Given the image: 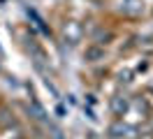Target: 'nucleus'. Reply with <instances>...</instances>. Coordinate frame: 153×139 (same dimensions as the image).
Instances as JSON below:
<instances>
[{"mask_svg": "<svg viewBox=\"0 0 153 139\" xmlns=\"http://www.w3.org/2000/svg\"><path fill=\"white\" fill-rule=\"evenodd\" d=\"M28 111H30V114H33L37 120H47V111L42 109V104H37V102H33V104L28 107Z\"/></svg>", "mask_w": 153, "mask_h": 139, "instance_id": "nucleus-5", "label": "nucleus"}, {"mask_svg": "<svg viewBox=\"0 0 153 139\" xmlns=\"http://www.w3.org/2000/svg\"><path fill=\"white\" fill-rule=\"evenodd\" d=\"M105 58V49H97V46H91L86 51V60H91V63H95V60H102Z\"/></svg>", "mask_w": 153, "mask_h": 139, "instance_id": "nucleus-4", "label": "nucleus"}, {"mask_svg": "<svg viewBox=\"0 0 153 139\" xmlns=\"http://www.w3.org/2000/svg\"><path fill=\"white\" fill-rule=\"evenodd\" d=\"M111 109H114L116 116H123L125 111H128V100H123V97H114V102H111Z\"/></svg>", "mask_w": 153, "mask_h": 139, "instance_id": "nucleus-3", "label": "nucleus"}, {"mask_svg": "<svg viewBox=\"0 0 153 139\" xmlns=\"http://www.w3.org/2000/svg\"><path fill=\"white\" fill-rule=\"evenodd\" d=\"M63 37H65V42H70V44L81 42V26L76 21H67L65 26H63Z\"/></svg>", "mask_w": 153, "mask_h": 139, "instance_id": "nucleus-1", "label": "nucleus"}, {"mask_svg": "<svg viewBox=\"0 0 153 139\" xmlns=\"http://www.w3.org/2000/svg\"><path fill=\"white\" fill-rule=\"evenodd\" d=\"M86 139H100V137H97L95 132H88V137H86Z\"/></svg>", "mask_w": 153, "mask_h": 139, "instance_id": "nucleus-7", "label": "nucleus"}, {"mask_svg": "<svg viewBox=\"0 0 153 139\" xmlns=\"http://www.w3.org/2000/svg\"><path fill=\"white\" fill-rule=\"evenodd\" d=\"M144 9V2L142 0H125V5H123V12L125 14H139Z\"/></svg>", "mask_w": 153, "mask_h": 139, "instance_id": "nucleus-2", "label": "nucleus"}, {"mask_svg": "<svg viewBox=\"0 0 153 139\" xmlns=\"http://www.w3.org/2000/svg\"><path fill=\"white\" fill-rule=\"evenodd\" d=\"M0 125H14V118L10 116L7 109H0Z\"/></svg>", "mask_w": 153, "mask_h": 139, "instance_id": "nucleus-6", "label": "nucleus"}]
</instances>
